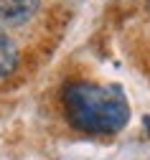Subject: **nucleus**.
<instances>
[{"label":"nucleus","mask_w":150,"mask_h":160,"mask_svg":"<svg viewBox=\"0 0 150 160\" xmlns=\"http://www.w3.org/2000/svg\"><path fill=\"white\" fill-rule=\"evenodd\" d=\"M18 64V48L8 36H0V76H8Z\"/></svg>","instance_id":"3"},{"label":"nucleus","mask_w":150,"mask_h":160,"mask_svg":"<svg viewBox=\"0 0 150 160\" xmlns=\"http://www.w3.org/2000/svg\"><path fill=\"white\" fill-rule=\"evenodd\" d=\"M142 122H145V127H150V117H145V119H142Z\"/></svg>","instance_id":"4"},{"label":"nucleus","mask_w":150,"mask_h":160,"mask_svg":"<svg viewBox=\"0 0 150 160\" xmlns=\"http://www.w3.org/2000/svg\"><path fill=\"white\" fill-rule=\"evenodd\" d=\"M147 10H150V0H147Z\"/></svg>","instance_id":"5"},{"label":"nucleus","mask_w":150,"mask_h":160,"mask_svg":"<svg viewBox=\"0 0 150 160\" xmlns=\"http://www.w3.org/2000/svg\"><path fill=\"white\" fill-rule=\"evenodd\" d=\"M61 104L74 130L112 135L130 119V104L117 84L69 82L61 92Z\"/></svg>","instance_id":"1"},{"label":"nucleus","mask_w":150,"mask_h":160,"mask_svg":"<svg viewBox=\"0 0 150 160\" xmlns=\"http://www.w3.org/2000/svg\"><path fill=\"white\" fill-rule=\"evenodd\" d=\"M41 8V0H0V23L3 26H18L26 23Z\"/></svg>","instance_id":"2"}]
</instances>
